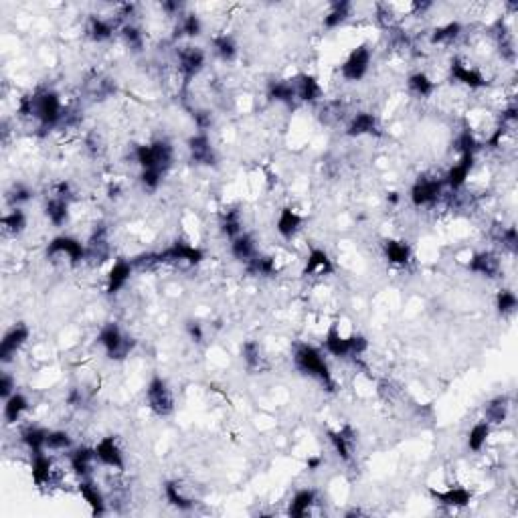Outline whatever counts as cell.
<instances>
[{
	"mask_svg": "<svg viewBox=\"0 0 518 518\" xmlns=\"http://www.w3.org/2000/svg\"><path fill=\"white\" fill-rule=\"evenodd\" d=\"M294 83H296L298 99L308 101V103H314V101L322 99V86L318 83V79L314 75H300Z\"/></svg>",
	"mask_w": 518,
	"mask_h": 518,
	"instance_id": "26",
	"label": "cell"
},
{
	"mask_svg": "<svg viewBox=\"0 0 518 518\" xmlns=\"http://www.w3.org/2000/svg\"><path fill=\"white\" fill-rule=\"evenodd\" d=\"M134 158L140 164L142 170H158V172H166L172 166L175 160V150L168 142L164 140H156L152 144H142L134 148Z\"/></svg>",
	"mask_w": 518,
	"mask_h": 518,
	"instance_id": "2",
	"label": "cell"
},
{
	"mask_svg": "<svg viewBox=\"0 0 518 518\" xmlns=\"http://www.w3.org/2000/svg\"><path fill=\"white\" fill-rule=\"evenodd\" d=\"M268 95L270 99L279 101V103H292L294 99H298L294 81H272L268 86Z\"/></svg>",
	"mask_w": 518,
	"mask_h": 518,
	"instance_id": "36",
	"label": "cell"
},
{
	"mask_svg": "<svg viewBox=\"0 0 518 518\" xmlns=\"http://www.w3.org/2000/svg\"><path fill=\"white\" fill-rule=\"evenodd\" d=\"M95 461H97V456H95V450H92V448H77V450H73L71 456H69L71 470H73L79 478H88V476L92 474Z\"/></svg>",
	"mask_w": 518,
	"mask_h": 518,
	"instance_id": "23",
	"label": "cell"
},
{
	"mask_svg": "<svg viewBox=\"0 0 518 518\" xmlns=\"http://www.w3.org/2000/svg\"><path fill=\"white\" fill-rule=\"evenodd\" d=\"M162 172H158V170H142V175H140V183L144 184V188L146 190H156L160 183H162Z\"/></svg>",
	"mask_w": 518,
	"mask_h": 518,
	"instance_id": "51",
	"label": "cell"
},
{
	"mask_svg": "<svg viewBox=\"0 0 518 518\" xmlns=\"http://www.w3.org/2000/svg\"><path fill=\"white\" fill-rule=\"evenodd\" d=\"M500 259L498 255L490 253V251H482V253H476L472 255V259L468 261V270L472 274L482 275V277H496L500 274Z\"/></svg>",
	"mask_w": 518,
	"mask_h": 518,
	"instance_id": "17",
	"label": "cell"
},
{
	"mask_svg": "<svg viewBox=\"0 0 518 518\" xmlns=\"http://www.w3.org/2000/svg\"><path fill=\"white\" fill-rule=\"evenodd\" d=\"M14 389H17L14 379H12L8 372H2V375H0V397H2V399H8V397L14 393Z\"/></svg>",
	"mask_w": 518,
	"mask_h": 518,
	"instance_id": "53",
	"label": "cell"
},
{
	"mask_svg": "<svg viewBox=\"0 0 518 518\" xmlns=\"http://www.w3.org/2000/svg\"><path fill=\"white\" fill-rule=\"evenodd\" d=\"M164 494H166V500H168L175 508H179V510H190V508L195 506V500H190L177 482H168V484L164 486Z\"/></svg>",
	"mask_w": 518,
	"mask_h": 518,
	"instance_id": "41",
	"label": "cell"
},
{
	"mask_svg": "<svg viewBox=\"0 0 518 518\" xmlns=\"http://www.w3.org/2000/svg\"><path fill=\"white\" fill-rule=\"evenodd\" d=\"M32 480L37 486H51L55 480V468H53V459L47 456V452L41 454H32Z\"/></svg>",
	"mask_w": 518,
	"mask_h": 518,
	"instance_id": "18",
	"label": "cell"
},
{
	"mask_svg": "<svg viewBox=\"0 0 518 518\" xmlns=\"http://www.w3.org/2000/svg\"><path fill=\"white\" fill-rule=\"evenodd\" d=\"M146 401L154 415L168 417L175 411V395L168 387V383L160 377H154L146 389Z\"/></svg>",
	"mask_w": 518,
	"mask_h": 518,
	"instance_id": "7",
	"label": "cell"
},
{
	"mask_svg": "<svg viewBox=\"0 0 518 518\" xmlns=\"http://www.w3.org/2000/svg\"><path fill=\"white\" fill-rule=\"evenodd\" d=\"M79 494L83 496V500L88 502V506L92 508V512L95 517L106 512V498H103V492L95 486L92 480L81 478V482H79Z\"/></svg>",
	"mask_w": 518,
	"mask_h": 518,
	"instance_id": "25",
	"label": "cell"
},
{
	"mask_svg": "<svg viewBox=\"0 0 518 518\" xmlns=\"http://www.w3.org/2000/svg\"><path fill=\"white\" fill-rule=\"evenodd\" d=\"M45 215L47 219L55 225V227H61L67 223L69 219V199H65L61 195H53L47 205H45Z\"/></svg>",
	"mask_w": 518,
	"mask_h": 518,
	"instance_id": "27",
	"label": "cell"
},
{
	"mask_svg": "<svg viewBox=\"0 0 518 518\" xmlns=\"http://www.w3.org/2000/svg\"><path fill=\"white\" fill-rule=\"evenodd\" d=\"M377 130H379V120L370 112H359L357 116L350 118V122L346 126V134L355 138L377 134Z\"/></svg>",
	"mask_w": 518,
	"mask_h": 518,
	"instance_id": "24",
	"label": "cell"
},
{
	"mask_svg": "<svg viewBox=\"0 0 518 518\" xmlns=\"http://www.w3.org/2000/svg\"><path fill=\"white\" fill-rule=\"evenodd\" d=\"M47 257H67V261L71 266H77V263H81L88 257V247L81 243L79 239H75V237L61 235V237H55L49 243V247H47Z\"/></svg>",
	"mask_w": 518,
	"mask_h": 518,
	"instance_id": "9",
	"label": "cell"
},
{
	"mask_svg": "<svg viewBox=\"0 0 518 518\" xmlns=\"http://www.w3.org/2000/svg\"><path fill=\"white\" fill-rule=\"evenodd\" d=\"M195 122H197L201 132H205V130L211 126V114H209V112H197V114H195Z\"/></svg>",
	"mask_w": 518,
	"mask_h": 518,
	"instance_id": "56",
	"label": "cell"
},
{
	"mask_svg": "<svg viewBox=\"0 0 518 518\" xmlns=\"http://www.w3.org/2000/svg\"><path fill=\"white\" fill-rule=\"evenodd\" d=\"M63 116H65V108L57 93L49 92V90L32 93V118L41 123L43 130H49L61 123Z\"/></svg>",
	"mask_w": 518,
	"mask_h": 518,
	"instance_id": "3",
	"label": "cell"
},
{
	"mask_svg": "<svg viewBox=\"0 0 518 518\" xmlns=\"http://www.w3.org/2000/svg\"><path fill=\"white\" fill-rule=\"evenodd\" d=\"M130 275H132V263L123 261V259H118L114 263V268L110 270V274H108V286H106L108 294H118L123 286L128 283Z\"/></svg>",
	"mask_w": 518,
	"mask_h": 518,
	"instance_id": "28",
	"label": "cell"
},
{
	"mask_svg": "<svg viewBox=\"0 0 518 518\" xmlns=\"http://www.w3.org/2000/svg\"><path fill=\"white\" fill-rule=\"evenodd\" d=\"M314 504H316V492L314 490L304 488V490L296 492L292 502H290V517L304 518L306 515H310Z\"/></svg>",
	"mask_w": 518,
	"mask_h": 518,
	"instance_id": "32",
	"label": "cell"
},
{
	"mask_svg": "<svg viewBox=\"0 0 518 518\" xmlns=\"http://www.w3.org/2000/svg\"><path fill=\"white\" fill-rule=\"evenodd\" d=\"M177 31H179V37L195 39V37H199V34L203 32V23H201V19H199L197 14L190 12V14L181 17V23H179Z\"/></svg>",
	"mask_w": 518,
	"mask_h": 518,
	"instance_id": "45",
	"label": "cell"
},
{
	"mask_svg": "<svg viewBox=\"0 0 518 518\" xmlns=\"http://www.w3.org/2000/svg\"><path fill=\"white\" fill-rule=\"evenodd\" d=\"M370 59H372V53L366 45H361L357 49L350 51V55L346 57V61L342 63V77L346 81H361L368 73V67H370Z\"/></svg>",
	"mask_w": 518,
	"mask_h": 518,
	"instance_id": "10",
	"label": "cell"
},
{
	"mask_svg": "<svg viewBox=\"0 0 518 518\" xmlns=\"http://www.w3.org/2000/svg\"><path fill=\"white\" fill-rule=\"evenodd\" d=\"M294 365L300 372H304L308 377L316 379L318 383H322L328 391L335 389V379L330 372V366L326 363L322 350H318L312 344H300L294 350Z\"/></svg>",
	"mask_w": 518,
	"mask_h": 518,
	"instance_id": "1",
	"label": "cell"
},
{
	"mask_svg": "<svg viewBox=\"0 0 518 518\" xmlns=\"http://www.w3.org/2000/svg\"><path fill=\"white\" fill-rule=\"evenodd\" d=\"M350 12H352V2H348V0L332 2L328 12L324 14V27L326 29H338L340 25H344L350 19Z\"/></svg>",
	"mask_w": 518,
	"mask_h": 518,
	"instance_id": "29",
	"label": "cell"
},
{
	"mask_svg": "<svg viewBox=\"0 0 518 518\" xmlns=\"http://www.w3.org/2000/svg\"><path fill=\"white\" fill-rule=\"evenodd\" d=\"M500 241H502L504 247H508L510 251H517V243H518L517 229H515V227L504 229V231H502V235H500Z\"/></svg>",
	"mask_w": 518,
	"mask_h": 518,
	"instance_id": "54",
	"label": "cell"
},
{
	"mask_svg": "<svg viewBox=\"0 0 518 518\" xmlns=\"http://www.w3.org/2000/svg\"><path fill=\"white\" fill-rule=\"evenodd\" d=\"M496 308L502 316H510L515 314L518 308V298L512 290H500L496 294Z\"/></svg>",
	"mask_w": 518,
	"mask_h": 518,
	"instance_id": "46",
	"label": "cell"
},
{
	"mask_svg": "<svg viewBox=\"0 0 518 518\" xmlns=\"http://www.w3.org/2000/svg\"><path fill=\"white\" fill-rule=\"evenodd\" d=\"M221 229L231 239H235L237 235H241V215H239V211H227V213L223 215Z\"/></svg>",
	"mask_w": 518,
	"mask_h": 518,
	"instance_id": "48",
	"label": "cell"
},
{
	"mask_svg": "<svg viewBox=\"0 0 518 518\" xmlns=\"http://www.w3.org/2000/svg\"><path fill=\"white\" fill-rule=\"evenodd\" d=\"M29 326L27 324H17V326H12L4 338H2V342H0V359H2V363H8V361H12V357L25 346V342L29 340Z\"/></svg>",
	"mask_w": 518,
	"mask_h": 518,
	"instance_id": "12",
	"label": "cell"
},
{
	"mask_svg": "<svg viewBox=\"0 0 518 518\" xmlns=\"http://www.w3.org/2000/svg\"><path fill=\"white\" fill-rule=\"evenodd\" d=\"M461 37V25L459 23H448L437 27L435 31L431 32V45H452L454 41H457Z\"/></svg>",
	"mask_w": 518,
	"mask_h": 518,
	"instance_id": "38",
	"label": "cell"
},
{
	"mask_svg": "<svg viewBox=\"0 0 518 518\" xmlns=\"http://www.w3.org/2000/svg\"><path fill=\"white\" fill-rule=\"evenodd\" d=\"M383 251H385V257L395 266H407L411 259V247L405 241H387Z\"/></svg>",
	"mask_w": 518,
	"mask_h": 518,
	"instance_id": "37",
	"label": "cell"
},
{
	"mask_svg": "<svg viewBox=\"0 0 518 518\" xmlns=\"http://www.w3.org/2000/svg\"><path fill=\"white\" fill-rule=\"evenodd\" d=\"M335 266L332 259L328 257V253L324 249H312L304 266V275L308 277H322V275L332 274Z\"/></svg>",
	"mask_w": 518,
	"mask_h": 518,
	"instance_id": "19",
	"label": "cell"
},
{
	"mask_svg": "<svg viewBox=\"0 0 518 518\" xmlns=\"http://www.w3.org/2000/svg\"><path fill=\"white\" fill-rule=\"evenodd\" d=\"M508 409H510V401L508 397L500 395L494 397L492 401H488L486 409H484V421L490 426H498L508 417Z\"/></svg>",
	"mask_w": 518,
	"mask_h": 518,
	"instance_id": "31",
	"label": "cell"
},
{
	"mask_svg": "<svg viewBox=\"0 0 518 518\" xmlns=\"http://www.w3.org/2000/svg\"><path fill=\"white\" fill-rule=\"evenodd\" d=\"M188 152H190L192 162L201 166H213L217 162V152L205 132H199L192 138H188Z\"/></svg>",
	"mask_w": 518,
	"mask_h": 518,
	"instance_id": "14",
	"label": "cell"
},
{
	"mask_svg": "<svg viewBox=\"0 0 518 518\" xmlns=\"http://www.w3.org/2000/svg\"><path fill=\"white\" fill-rule=\"evenodd\" d=\"M97 461L108 466V468H116V470H123V454L116 441V437H103L97 441V446L93 448Z\"/></svg>",
	"mask_w": 518,
	"mask_h": 518,
	"instance_id": "15",
	"label": "cell"
},
{
	"mask_svg": "<svg viewBox=\"0 0 518 518\" xmlns=\"http://www.w3.org/2000/svg\"><path fill=\"white\" fill-rule=\"evenodd\" d=\"M122 39L123 43H126L132 51H136V53H140V51L144 49V34H142V31H140L138 27H134V25H123Z\"/></svg>",
	"mask_w": 518,
	"mask_h": 518,
	"instance_id": "50",
	"label": "cell"
},
{
	"mask_svg": "<svg viewBox=\"0 0 518 518\" xmlns=\"http://www.w3.org/2000/svg\"><path fill=\"white\" fill-rule=\"evenodd\" d=\"M330 444H332V448H335L338 456L342 457L344 461H350L352 452H355V444H357L352 427L344 426L340 427L338 431H332L330 433Z\"/></svg>",
	"mask_w": 518,
	"mask_h": 518,
	"instance_id": "20",
	"label": "cell"
},
{
	"mask_svg": "<svg viewBox=\"0 0 518 518\" xmlns=\"http://www.w3.org/2000/svg\"><path fill=\"white\" fill-rule=\"evenodd\" d=\"M490 433H492V426H490L488 421H478V424H474L472 429H470V433H468V448H470L472 452H476V454L482 452V450L486 448Z\"/></svg>",
	"mask_w": 518,
	"mask_h": 518,
	"instance_id": "35",
	"label": "cell"
},
{
	"mask_svg": "<svg viewBox=\"0 0 518 518\" xmlns=\"http://www.w3.org/2000/svg\"><path fill=\"white\" fill-rule=\"evenodd\" d=\"M320 464H322L320 457H310V459H308V470H318Z\"/></svg>",
	"mask_w": 518,
	"mask_h": 518,
	"instance_id": "59",
	"label": "cell"
},
{
	"mask_svg": "<svg viewBox=\"0 0 518 518\" xmlns=\"http://www.w3.org/2000/svg\"><path fill=\"white\" fill-rule=\"evenodd\" d=\"M25 227H27V215L23 213L19 207H14L10 213L2 217V229H4L6 233L19 235V233L25 231Z\"/></svg>",
	"mask_w": 518,
	"mask_h": 518,
	"instance_id": "43",
	"label": "cell"
},
{
	"mask_svg": "<svg viewBox=\"0 0 518 518\" xmlns=\"http://www.w3.org/2000/svg\"><path fill=\"white\" fill-rule=\"evenodd\" d=\"M241 357H243L247 368H257L261 366V346L255 340H247L241 346Z\"/></svg>",
	"mask_w": 518,
	"mask_h": 518,
	"instance_id": "49",
	"label": "cell"
},
{
	"mask_svg": "<svg viewBox=\"0 0 518 518\" xmlns=\"http://www.w3.org/2000/svg\"><path fill=\"white\" fill-rule=\"evenodd\" d=\"M215 53L223 59V61H233L237 55V43L231 34H219L213 39Z\"/></svg>",
	"mask_w": 518,
	"mask_h": 518,
	"instance_id": "42",
	"label": "cell"
},
{
	"mask_svg": "<svg viewBox=\"0 0 518 518\" xmlns=\"http://www.w3.org/2000/svg\"><path fill=\"white\" fill-rule=\"evenodd\" d=\"M275 229H277V233H279L283 239H294L296 233L302 229V215L296 213V211L290 209V207L281 209L279 215H277Z\"/></svg>",
	"mask_w": 518,
	"mask_h": 518,
	"instance_id": "21",
	"label": "cell"
},
{
	"mask_svg": "<svg viewBox=\"0 0 518 518\" xmlns=\"http://www.w3.org/2000/svg\"><path fill=\"white\" fill-rule=\"evenodd\" d=\"M186 332L188 336L195 340V342H203V338H205V332H203V326L199 324V322H186Z\"/></svg>",
	"mask_w": 518,
	"mask_h": 518,
	"instance_id": "55",
	"label": "cell"
},
{
	"mask_svg": "<svg viewBox=\"0 0 518 518\" xmlns=\"http://www.w3.org/2000/svg\"><path fill=\"white\" fill-rule=\"evenodd\" d=\"M231 253H233L235 259H239V261H243V263L251 261V259L257 255V247H255L253 237L247 235V233L237 235V237L233 239V243H231Z\"/></svg>",
	"mask_w": 518,
	"mask_h": 518,
	"instance_id": "34",
	"label": "cell"
},
{
	"mask_svg": "<svg viewBox=\"0 0 518 518\" xmlns=\"http://www.w3.org/2000/svg\"><path fill=\"white\" fill-rule=\"evenodd\" d=\"M29 409V399L23 393H12L8 399H4V419L6 424H17Z\"/></svg>",
	"mask_w": 518,
	"mask_h": 518,
	"instance_id": "30",
	"label": "cell"
},
{
	"mask_svg": "<svg viewBox=\"0 0 518 518\" xmlns=\"http://www.w3.org/2000/svg\"><path fill=\"white\" fill-rule=\"evenodd\" d=\"M97 342L103 346L106 355H108L110 359H114V361H122V359H126V357L132 352V348H134V340L123 335L122 330H120V326L114 324V322L106 324V326L99 330Z\"/></svg>",
	"mask_w": 518,
	"mask_h": 518,
	"instance_id": "6",
	"label": "cell"
},
{
	"mask_svg": "<svg viewBox=\"0 0 518 518\" xmlns=\"http://www.w3.org/2000/svg\"><path fill=\"white\" fill-rule=\"evenodd\" d=\"M450 73H452V79H456L457 83H461V86H466L470 90H482V88L488 86L486 77L478 69L470 67L468 63L461 61V59H454L452 61Z\"/></svg>",
	"mask_w": 518,
	"mask_h": 518,
	"instance_id": "13",
	"label": "cell"
},
{
	"mask_svg": "<svg viewBox=\"0 0 518 518\" xmlns=\"http://www.w3.org/2000/svg\"><path fill=\"white\" fill-rule=\"evenodd\" d=\"M47 435L49 431L43 429V427H27L23 433H21V439L23 444L31 450V454H41V452H47Z\"/></svg>",
	"mask_w": 518,
	"mask_h": 518,
	"instance_id": "33",
	"label": "cell"
},
{
	"mask_svg": "<svg viewBox=\"0 0 518 518\" xmlns=\"http://www.w3.org/2000/svg\"><path fill=\"white\" fill-rule=\"evenodd\" d=\"M444 179L437 177H419L415 184L411 186V203L413 207L421 209V207H431L435 205L441 195H444Z\"/></svg>",
	"mask_w": 518,
	"mask_h": 518,
	"instance_id": "8",
	"label": "cell"
},
{
	"mask_svg": "<svg viewBox=\"0 0 518 518\" xmlns=\"http://www.w3.org/2000/svg\"><path fill=\"white\" fill-rule=\"evenodd\" d=\"M73 439L67 431H49L47 435V452H67L71 450Z\"/></svg>",
	"mask_w": 518,
	"mask_h": 518,
	"instance_id": "47",
	"label": "cell"
},
{
	"mask_svg": "<svg viewBox=\"0 0 518 518\" xmlns=\"http://www.w3.org/2000/svg\"><path fill=\"white\" fill-rule=\"evenodd\" d=\"M162 8H164L170 17H175V14H179V12H181L183 4H181V2H164V4H162Z\"/></svg>",
	"mask_w": 518,
	"mask_h": 518,
	"instance_id": "58",
	"label": "cell"
},
{
	"mask_svg": "<svg viewBox=\"0 0 518 518\" xmlns=\"http://www.w3.org/2000/svg\"><path fill=\"white\" fill-rule=\"evenodd\" d=\"M474 162H476V154H459V160L448 170V175L444 177L446 186H450L452 190H459L466 184V181L470 179Z\"/></svg>",
	"mask_w": 518,
	"mask_h": 518,
	"instance_id": "16",
	"label": "cell"
},
{
	"mask_svg": "<svg viewBox=\"0 0 518 518\" xmlns=\"http://www.w3.org/2000/svg\"><path fill=\"white\" fill-rule=\"evenodd\" d=\"M31 188H27L25 184H17L12 190H10V201L14 205H21V203H27L31 199Z\"/></svg>",
	"mask_w": 518,
	"mask_h": 518,
	"instance_id": "52",
	"label": "cell"
},
{
	"mask_svg": "<svg viewBox=\"0 0 518 518\" xmlns=\"http://www.w3.org/2000/svg\"><path fill=\"white\" fill-rule=\"evenodd\" d=\"M88 31H90V34H92L93 41L101 43V41H108V39L114 34V25H112L110 21L101 19V17H92V19H90V27H88Z\"/></svg>",
	"mask_w": 518,
	"mask_h": 518,
	"instance_id": "44",
	"label": "cell"
},
{
	"mask_svg": "<svg viewBox=\"0 0 518 518\" xmlns=\"http://www.w3.org/2000/svg\"><path fill=\"white\" fill-rule=\"evenodd\" d=\"M177 57H179V71L184 81H190L192 77H197L207 61L205 51L201 47H190V45L181 47L177 51Z\"/></svg>",
	"mask_w": 518,
	"mask_h": 518,
	"instance_id": "11",
	"label": "cell"
},
{
	"mask_svg": "<svg viewBox=\"0 0 518 518\" xmlns=\"http://www.w3.org/2000/svg\"><path fill=\"white\" fill-rule=\"evenodd\" d=\"M146 263H175V266H199L203 259H205V253L190 243H184V241H177L170 247L158 251V253H152V255H146L144 257Z\"/></svg>",
	"mask_w": 518,
	"mask_h": 518,
	"instance_id": "5",
	"label": "cell"
},
{
	"mask_svg": "<svg viewBox=\"0 0 518 518\" xmlns=\"http://www.w3.org/2000/svg\"><path fill=\"white\" fill-rule=\"evenodd\" d=\"M431 496H433L439 504L452 506V508H464V506H468L470 500H472L470 490H466V488L461 486H450L448 490H444V492L431 490Z\"/></svg>",
	"mask_w": 518,
	"mask_h": 518,
	"instance_id": "22",
	"label": "cell"
},
{
	"mask_svg": "<svg viewBox=\"0 0 518 518\" xmlns=\"http://www.w3.org/2000/svg\"><path fill=\"white\" fill-rule=\"evenodd\" d=\"M245 266H247V272L251 275L270 277V275H274L275 272H277L274 257H270V255H259V253H257L251 261H247Z\"/></svg>",
	"mask_w": 518,
	"mask_h": 518,
	"instance_id": "40",
	"label": "cell"
},
{
	"mask_svg": "<svg viewBox=\"0 0 518 518\" xmlns=\"http://www.w3.org/2000/svg\"><path fill=\"white\" fill-rule=\"evenodd\" d=\"M324 348L328 355H332L336 359H348V357H361L365 355L368 348V340L363 335H340L338 326L332 324L330 330L326 332L324 338Z\"/></svg>",
	"mask_w": 518,
	"mask_h": 518,
	"instance_id": "4",
	"label": "cell"
},
{
	"mask_svg": "<svg viewBox=\"0 0 518 518\" xmlns=\"http://www.w3.org/2000/svg\"><path fill=\"white\" fill-rule=\"evenodd\" d=\"M407 86H409V92L417 97H429L435 92V83L427 77V73L424 71H417L413 73L409 79H407Z\"/></svg>",
	"mask_w": 518,
	"mask_h": 518,
	"instance_id": "39",
	"label": "cell"
},
{
	"mask_svg": "<svg viewBox=\"0 0 518 518\" xmlns=\"http://www.w3.org/2000/svg\"><path fill=\"white\" fill-rule=\"evenodd\" d=\"M81 401H83L81 389H71V391H69V395H67V403H69V405L77 407V405H81Z\"/></svg>",
	"mask_w": 518,
	"mask_h": 518,
	"instance_id": "57",
	"label": "cell"
}]
</instances>
